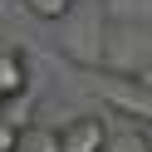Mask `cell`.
<instances>
[{
  "label": "cell",
  "instance_id": "cell-4",
  "mask_svg": "<svg viewBox=\"0 0 152 152\" xmlns=\"http://www.w3.org/2000/svg\"><path fill=\"white\" fill-rule=\"evenodd\" d=\"M20 5L34 15V20L59 25V20H69V15H74V5H79V0H20Z\"/></svg>",
  "mask_w": 152,
  "mask_h": 152
},
{
  "label": "cell",
  "instance_id": "cell-3",
  "mask_svg": "<svg viewBox=\"0 0 152 152\" xmlns=\"http://www.w3.org/2000/svg\"><path fill=\"white\" fill-rule=\"evenodd\" d=\"M15 152H59V128H49V123H25Z\"/></svg>",
  "mask_w": 152,
  "mask_h": 152
},
{
  "label": "cell",
  "instance_id": "cell-2",
  "mask_svg": "<svg viewBox=\"0 0 152 152\" xmlns=\"http://www.w3.org/2000/svg\"><path fill=\"white\" fill-rule=\"evenodd\" d=\"M15 93H30V54L20 44H0V103Z\"/></svg>",
  "mask_w": 152,
  "mask_h": 152
},
{
  "label": "cell",
  "instance_id": "cell-6",
  "mask_svg": "<svg viewBox=\"0 0 152 152\" xmlns=\"http://www.w3.org/2000/svg\"><path fill=\"white\" fill-rule=\"evenodd\" d=\"M137 128H142V137H147V147H152V118H147V123H137Z\"/></svg>",
  "mask_w": 152,
  "mask_h": 152
},
{
  "label": "cell",
  "instance_id": "cell-1",
  "mask_svg": "<svg viewBox=\"0 0 152 152\" xmlns=\"http://www.w3.org/2000/svg\"><path fill=\"white\" fill-rule=\"evenodd\" d=\"M59 152H108V113L83 108L59 123Z\"/></svg>",
  "mask_w": 152,
  "mask_h": 152
},
{
  "label": "cell",
  "instance_id": "cell-5",
  "mask_svg": "<svg viewBox=\"0 0 152 152\" xmlns=\"http://www.w3.org/2000/svg\"><path fill=\"white\" fill-rule=\"evenodd\" d=\"M15 142H20V123L0 118V152H15Z\"/></svg>",
  "mask_w": 152,
  "mask_h": 152
}]
</instances>
